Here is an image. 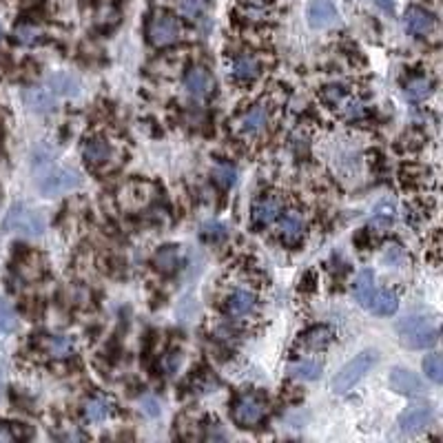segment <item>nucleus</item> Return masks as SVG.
Masks as SVG:
<instances>
[{"instance_id": "obj_1", "label": "nucleus", "mask_w": 443, "mask_h": 443, "mask_svg": "<svg viewBox=\"0 0 443 443\" xmlns=\"http://www.w3.org/2000/svg\"><path fill=\"white\" fill-rule=\"evenodd\" d=\"M80 185H82V175L75 169L56 164L47 158H40L36 162V189L42 195L47 197L63 195V193L80 189Z\"/></svg>"}, {"instance_id": "obj_2", "label": "nucleus", "mask_w": 443, "mask_h": 443, "mask_svg": "<svg viewBox=\"0 0 443 443\" xmlns=\"http://www.w3.org/2000/svg\"><path fill=\"white\" fill-rule=\"evenodd\" d=\"M397 332H399V342L406 348H430L439 339V328L435 319L425 315H410L397 322Z\"/></svg>"}, {"instance_id": "obj_3", "label": "nucleus", "mask_w": 443, "mask_h": 443, "mask_svg": "<svg viewBox=\"0 0 443 443\" xmlns=\"http://www.w3.org/2000/svg\"><path fill=\"white\" fill-rule=\"evenodd\" d=\"M47 228V222H44L42 213L29 208L25 204H13L3 222V231L5 233H18V235H27V237H38L44 233Z\"/></svg>"}, {"instance_id": "obj_4", "label": "nucleus", "mask_w": 443, "mask_h": 443, "mask_svg": "<svg viewBox=\"0 0 443 443\" xmlns=\"http://www.w3.org/2000/svg\"><path fill=\"white\" fill-rule=\"evenodd\" d=\"M377 363V353L375 350H363L355 359H350L344 368L332 379V390L337 394H346L353 390L359 381L370 373V368Z\"/></svg>"}, {"instance_id": "obj_5", "label": "nucleus", "mask_w": 443, "mask_h": 443, "mask_svg": "<svg viewBox=\"0 0 443 443\" xmlns=\"http://www.w3.org/2000/svg\"><path fill=\"white\" fill-rule=\"evenodd\" d=\"M266 410H268V404L262 394L247 392L237 397L233 404V421L239 428H253L266 417Z\"/></svg>"}, {"instance_id": "obj_6", "label": "nucleus", "mask_w": 443, "mask_h": 443, "mask_svg": "<svg viewBox=\"0 0 443 443\" xmlns=\"http://www.w3.org/2000/svg\"><path fill=\"white\" fill-rule=\"evenodd\" d=\"M180 23L177 18L169 16V13L164 11H158L154 18H151L149 23V40L156 44V47H169V44H173L177 38H180Z\"/></svg>"}, {"instance_id": "obj_7", "label": "nucleus", "mask_w": 443, "mask_h": 443, "mask_svg": "<svg viewBox=\"0 0 443 443\" xmlns=\"http://www.w3.org/2000/svg\"><path fill=\"white\" fill-rule=\"evenodd\" d=\"M151 197H154V187H151L149 182H142V180L129 182V185H125L120 189V204L127 211L144 208L151 202Z\"/></svg>"}, {"instance_id": "obj_8", "label": "nucleus", "mask_w": 443, "mask_h": 443, "mask_svg": "<svg viewBox=\"0 0 443 443\" xmlns=\"http://www.w3.org/2000/svg\"><path fill=\"white\" fill-rule=\"evenodd\" d=\"M430 423H432V410L428 406H423V404L410 406L399 415V428H401V432H406V435L421 432Z\"/></svg>"}, {"instance_id": "obj_9", "label": "nucleus", "mask_w": 443, "mask_h": 443, "mask_svg": "<svg viewBox=\"0 0 443 443\" xmlns=\"http://www.w3.org/2000/svg\"><path fill=\"white\" fill-rule=\"evenodd\" d=\"M337 20V9L332 0H311L308 3V23L313 29H326Z\"/></svg>"}, {"instance_id": "obj_10", "label": "nucleus", "mask_w": 443, "mask_h": 443, "mask_svg": "<svg viewBox=\"0 0 443 443\" xmlns=\"http://www.w3.org/2000/svg\"><path fill=\"white\" fill-rule=\"evenodd\" d=\"M388 381H390V388L394 392H399V394L412 397V394H419L423 390L421 379L412 370H408V368H392Z\"/></svg>"}, {"instance_id": "obj_11", "label": "nucleus", "mask_w": 443, "mask_h": 443, "mask_svg": "<svg viewBox=\"0 0 443 443\" xmlns=\"http://www.w3.org/2000/svg\"><path fill=\"white\" fill-rule=\"evenodd\" d=\"M25 104L36 113H47L56 109V96L49 87H32L25 91Z\"/></svg>"}, {"instance_id": "obj_12", "label": "nucleus", "mask_w": 443, "mask_h": 443, "mask_svg": "<svg viewBox=\"0 0 443 443\" xmlns=\"http://www.w3.org/2000/svg\"><path fill=\"white\" fill-rule=\"evenodd\" d=\"M406 29L410 34H415V36H425V34H430L432 29H435V18H432V13L430 11H425V9H419V7H410L406 11Z\"/></svg>"}, {"instance_id": "obj_13", "label": "nucleus", "mask_w": 443, "mask_h": 443, "mask_svg": "<svg viewBox=\"0 0 443 443\" xmlns=\"http://www.w3.org/2000/svg\"><path fill=\"white\" fill-rule=\"evenodd\" d=\"M268 122V111L266 106L257 104L253 106V109H249L247 113H244L239 120H237V129L244 133V135H257L259 131H262L266 127Z\"/></svg>"}, {"instance_id": "obj_14", "label": "nucleus", "mask_w": 443, "mask_h": 443, "mask_svg": "<svg viewBox=\"0 0 443 443\" xmlns=\"http://www.w3.org/2000/svg\"><path fill=\"white\" fill-rule=\"evenodd\" d=\"M280 231H282V239L290 247H295V244L304 237V231H306V222L299 216V213L290 211L284 216L282 224H280Z\"/></svg>"}, {"instance_id": "obj_15", "label": "nucleus", "mask_w": 443, "mask_h": 443, "mask_svg": "<svg viewBox=\"0 0 443 443\" xmlns=\"http://www.w3.org/2000/svg\"><path fill=\"white\" fill-rule=\"evenodd\" d=\"M397 308H399V299H397V295L392 293V290L388 288H381L373 293V299L368 304V311L375 313V315H381V317H388V315H394Z\"/></svg>"}, {"instance_id": "obj_16", "label": "nucleus", "mask_w": 443, "mask_h": 443, "mask_svg": "<svg viewBox=\"0 0 443 443\" xmlns=\"http://www.w3.org/2000/svg\"><path fill=\"white\" fill-rule=\"evenodd\" d=\"M187 89H189V94L193 98H206L211 94V89H213V78H211V73L202 67H195L189 71L187 75Z\"/></svg>"}, {"instance_id": "obj_17", "label": "nucleus", "mask_w": 443, "mask_h": 443, "mask_svg": "<svg viewBox=\"0 0 443 443\" xmlns=\"http://www.w3.org/2000/svg\"><path fill=\"white\" fill-rule=\"evenodd\" d=\"M280 211H282V202L277 197H262L253 208V222L257 226H268L277 220Z\"/></svg>"}, {"instance_id": "obj_18", "label": "nucleus", "mask_w": 443, "mask_h": 443, "mask_svg": "<svg viewBox=\"0 0 443 443\" xmlns=\"http://www.w3.org/2000/svg\"><path fill=\"white\" fill-rule=\"evenodd\" d=\"M82 156L89 164L100 166L111 158V144L104 140V137H91L82 146Z\"/></svg>"}, {"instance_id": "obj_19", "label": "nucleus", "mask_w": 443, "mask_h": 443, "mask_svg": "<svg viewBox=\"0 0 443 443\" xmlns=\"http://www.w3.org/2000/svg\"><path fill=\"white\" fill-rule=\"evenodd\" d=\"M49 89L54 91V96H78L80 80L69 71H58L49 78Z\"/></svg>"}, {"instance_id": "obj_20", "label": "nucleus", "mask_w": 443, "mask_h": 443, "mask_svg": "<svg viewBox=\"0 0 443 443\" xmlns=\"http://www.w3.org/2000/svg\"><path fill=\"white\" fill-rule=\"evenodd\" d=\"M38 346L44 350V355L49 357H67L73 350V342L69 337H63V335H44L38 342Z\"/></svg>"}, {"instance_id": "obj_21", "label": "nucleus", "mask_w": 443, "mask_h": 443, "mask_svg": "<svg viewBox=\"0 0 443 443\" xmlns=\"http://www.w3.org/2000/svg\"><path fill=\"white\" fill-rule=\"evenodd\" d=\"M353 293H355V299L359 301V306L368 308V304L373 299V293H375V275H373V270H361L357 275L355 284H353Z\"/></svg>"}, {"instance_id": "obj_22", "label": "nucleus", "mask_w": 443, "mask_h": 443, "mask_svg": "<svg viewBox=\"0 0 443 443\" xmlns=\"http://www.w3.org/2000/svg\"><path fill=\"white\" fill-rule=\"evenodd\" d=\"M332 342V330L328 326H315L301 335L299 344L308 350H322Z\"/></svg>"}, {"instance_id": "obj_23", "label": "nucleus", "mask_w": 443, "mask_h": 443, "mask_svg": "<svg viewBox=\"0 0 443 443\" xmlns=\"http://www.w3.org/2000/svg\"><path fill=\"white\" fill-rule=\"evenodd\" d=\"M253 308H255V295L251 293V290L239 288L231 297H228V313L231 315L242 317V315H249Z\"/></svg>"}, {"instance_id": "obj_24", "label": "nucleus", "mask_w": 443, "mask_h": 443, "mask_svg": "<svg viewBox=\"0 0 443 443\" xmlns=\"http://www.w3.org/2000/svg\"><path fill=\"white\" fill-rule=\"evenodd\" d=\"M233 75L242 82H249L259 75V63L255 56H239L233 63Z\"/></svg>"}, {"instance_id": "obj_25", "label": "nucleus", "mask_w": 443, "mask_h": 443, "mask_svg": "<svg viewBox=\"0 0 443 443\" xmlns=\"http://www.w3.org/2000/svg\"><path fill=\"white\" fill-rule=\"evenodd\" d=\"M111 412H113L111 401L104 399V397H96V399L87 401V406H85V417L89 421H104L111 417Z\"/></svg>"}, {"instance_id": "obj_26", "label": "nucleus", "mask_w": 443, "mask_h": 443, "mask_svg": "<svg viewBox=\"0 0 443 443\" xmlns=\"http://www.w3.org/2000/svg\"><path fill=\"white\" fill-rule=\"evenodd\" d=\"M290 377L295 379H301V381H313L319 377V373H322V366H319V361L315 359H304V361H297L288 368Z\"/></svg>"}, {"instance_id": "obj_27", "label": "nucleus", "mask_w": 443, "mask_h": 443, "mask_svg": "<svg viewBox=\"0 0 443 443\" xmlns=\"http://www.w3.org/2000/svg\"><path fill=\"white\" fill-rule=\"evenodd\" d=\"M13 40L20 42V44H27V47H32V44H38L42 40V29L36 27V25L23 23V25H18L16 29H13Z\"/></svg>"}, {"instance_id": "obj_28", "label": "nucleus", "mask_w": 443, "mask_h": 443, "mask_svg": "<svg viewBox=\"0 0 443 443\" xmlns=\"http://www.w3.org/2000/svg\"><path fill=\"white\" fill-rule=\"evenodd\" d=\"M430 94H432V82H430V78H412L406 85V98L408 100L419 102V100H425Z\"/></svg>"}, {"instance_id": "obj_29", "label": "nucleus", "mask_w": 443, "mask_h": 443, "mask_svg": "<svg viewBox=\"0 0 443 443\" xmlns=\"http://www.w3.org/2000/svg\"><path fill=\"white\" fill-rule=\"evenodd\" d=\"M180 262V249L177 247H166L156 255V268L160 273H173Z\"/></svg>"}, {"instance_id": "obj_30", "label": "nucleus", "mask_w": 443, "mask_h": 443, "mask_svg": "<svg viewBox=\"0 0 443 443\" xmlns=\"http://www.w3.org/2000/svg\"><path fill=\"white\" fill-rule=\"evenodd\" d=\"M270 0H242V13L249 20H264L268 16Z\"/></svg>"}, {"instance_id": "obj_31", "label": "nucleus", "mask_w": 443, "mask_h": 443, "mask_svg": "<svg viewBox=\"0 0 443 443\" xmlns=\"http://www.w3.org/2000/svg\"><path fill=\"white\" fill-rule=\"evenodd\" d=\"M18 328V315L5 299H0V332H13Z\"/></svg>"}, {"instance_id": "obj_32", "label": "nucleus", "mask_w": 443, "mask_h": 443, "mask_svg": "<svg viewBox=\"0 0 443 443\" xmlns=\"http://www.w3.org/2000/svg\"><path fill=\"white\" fill-rule=\"evenodd\" d=\"M394 222V206L390 202L379 204L375 216H373V226L379 228V231H386V228Z\"/></svg>"}, {"instance_id": "obj_33", "label": "nucleus", "mask_w": 443, "mask_h": 443, "mask_svg": "<svg viewBox=\"0 0 443 443\" xmlns=\"http://www.w3.org/2000/svg\"><path fill=\"white\" fill-rule=\"evenodd\" d=\"M423 373L425 377H430L432 381H443V357L439 353H432L423 359Z\"/></svg>"}, {"instance_id": "obj_34", "label": "nucleus", "mask_w": 443, "mask_h": 443, "mask_svg": "<svg viewBox=\"0 0 443 443\" xmlns=\"http://www.w3.org/2000/svg\"><path fill=\"white\" fill-rule=\"evenodd\" d=\"M177 9L182 16H187L195 20L197 16H202L206 9V0H177Z\"/></svg>"}, {"instance_id": "obj_35", "label": "nucleus", "mask_w": 443, "mask_h": 443, "mask_svg": "<svg viewBox=\"0 0 443 443\" xmlns=\"http://www.w3.org/2000/svg\"><path fill=\"white\" fill-rule=\"evenodd\" d=\"M213 175H216V180L220 182V185L231 187L235 182V177H237V171L233 169L231 164H218L216 169H213Z\"/></svg>"}, {"instance_id": "obj_36", "label": "nucleus", "mask_w": 443, "mask_h": 443, "mask_svg": "<svg viewBox=\"0 0 443 443\" xmlns=\"http://www.w3.org/2000/svg\"><path fill=\"white\" fill-rule=\"evenodd\" d=\"M204 237L211 242L222 239V237H226V228L218 222H208V224H204Z\"/></svg>"}, {"instance_id": "obj_37", "label": "nucleus", "mask_w": 443, "mask_h": 443, "mask_svg": "<svg viewBox=\"0 0 443 443\" xmlns=\"http://www.w3.org/2000/svg\"><path fill=\"white\" fill-rule=\"evenodd\" d=\"M140 408H142V412L146 417H158L160 415V401L158 399H154V397H144V399L140 401Z\"/></svg>"}, {"instance_id": "obj_38", "label": "nucleus", "mask_w": 443, "mask_h": 443, "mask_svg": "<svg viewBox=\"0 0 443 443\" xmlns=\"http://www.w3.org/2000/svg\"><path fill=\"white\" fill-rule=\"evenodd\" d=\"M9 435L16 437V439H29L32 437V430L29 428H25V423H9Z\"/></svg>"}, {"instance_id": "obj_39", "label": "nucleus", "mask_w": 443, "mask_h": 443, "mask_svg": "<svg viewBox=\"0 0 443 443\" xmlns=\"http://www.w3.org/2000/svg\"><path fill=\"white\" fill-rule=\"evenodd\" d=\"M344 94H346V91L342 89V87H326L324 89V98L328 100V102H339L342 98H344Z\"/></svg>"}, {"instance_id": "obj_40", "label": "nucleus", "mask_w": 443, "mask_h": 443, "mask_svg": "<svg viewBox=\"0 0 443 443\" xmlns=\"http://www.w3.org/2000/svg\"><path fill=\"white\" fill-rule=\"evenodd\" d=\"M386 259H388V262H404L406 255H404V251H401L399 247H388V251H386Z\"/></svg>"}, {"instance_id": "obj_41", "label": "nucleus", "mask_w": 443, "mask_h": 443, "mask_svg": "<svg viewBox=\"0 0 443 443\" xmlns=\"http://www.w3.org/2000/svg\"><path fill=\"white\" fill-rule=\"evenodd\" d=\"M0 394H3V377H0Z\"/></svg>"}]
</instances>
